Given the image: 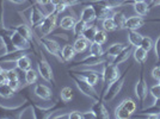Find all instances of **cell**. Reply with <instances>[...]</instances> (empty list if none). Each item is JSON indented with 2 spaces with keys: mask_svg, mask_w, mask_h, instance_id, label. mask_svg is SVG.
I'll return each mask as SVG.
<instances>
[{
  "mask_svg": "<svg viewBox=\"0 0 160 119\" xmlns=\"http://www.w3.org/2000/svg\"><path fill=\"white\" fill-rule=\"evenodd\" d=\"M133 68V64H130V66L128 67L127 69L124 70V73L122 74V75H120L118 76V79H116L115 81H113L112 83L110 85V86L107 88V91L103 93V95L100 97L102 98V100H104V101H112L117 95H118V93L121 92V89H122V87H123V85H124V80H126V76L128 75V73H129V70Z\"/></svg>",
  "mask_w": 160,
  "mask_h": 119,
  "instance_id": "1",
  "label": "cell"
},
{
  "mask_svg": "<svg viewBox=\"0 0 160 119\" xmlns=\"http://www.w3.org/2000/svg\"><path fill=\"white\" fill-rule=\"evenodd\" d=\"M69 76H71V79L74 81V83H75L77 88L80 91V93H82L85 97L92 99L93 101H97V100L102 99L100 95L97 93V91L94 89V86L90 85L88 82H86L84 79H81L80 76H78L77 74H74L73 72H69Z\"/></svg>",
  "mask_w": 160,
  "mask_h": 119,
  "instance_id": "2",
  "label": "cell"
},
{
  "mask_svg": "<svg viewBox=\"0 0 160 119\" xmlns=\"http://www.w3.org/2000/svg\"><path fill=\"white\" fill-rule=\"evenodd\" d=\"M136 111V102L132 98H126L120 102V105L115 110V118L128 119L133 117Z\"/></svg>",
  "mask_w": 160,
  "mask_h": 119,
  "instance_id": "3",
  "label": "cell"
},
{
  "mask_svg": "<svg viewBox=\"0 0 160 119\" xmlns=\"http://www.w3.org/2000/svg\"><path fill=\"white\" fill-rule=\"evenodd\" d=\"M120 76V69L116 64H113L112 62H105L104 63V69H103V74H102V78H103V82H104V89L103 93L107 91V88L116 79H118ZM103 95V94H102Z\"/></svg>",
  "mask_w": 160,
  "mask_h": 119,
  "instance_id": "4",
  "label": "cell"
},
{
  "mask_svg": "<svg viewBox=\"0 0 160 119\" xmlns=\"http://www.w3.org/2000/svg\"><path fill=\"white\" fill-rule=\"evenodd\" d=\"M147 94H148V86H147L145 75H143V68H141L140 78L136 81V85H135V95H136L141 106L143 105V102L147 98Z\"/></svg>",
  "mask_w": 160,
  "mask_h": 119,
  "instance_id": "5",
  "label": "cell"
},
{
  "mask_svg": "<svg viewBox=\"0 0 160 119\" xmlns=\"http://www.w3.org/2000/svg\"><path fill=\"white\" fill-rule=\"evenodd\" d=\"M58 16L54 11L49 12L48 16H46L44 20L42 21V24L40 25L41 27V33H42V37L43 36H48L49 33H52L54 31V29L56 27V20H58Z\"/></svg>",
  "mask_w": 160,
  "mask_h": 119,
  "instance_id": "6",
  "label": "cell"
},
{
  "mask_svg": "<svg viewBox=\"0 0 160 119\" xmlns=\"http://www.w3.org/2000/svg\"><path fill=\"white\" fill-rule=\"evenodd\" d=\"M40 42H41V44L46 48V50H47L48 53L52 54L55 57H58L60 61H62L60 44H59L56 40H52V38H48L47 36H43V37L40 38Z\"/></svg>",
  "mask_w": 160,
  "mask_h": 119,
  "instance_id": "7",
  "label": "cell"
},
{
  "mask_svg": "<svg viewBox=\"0 0 160 119\" xmlns=\"http://www.w3.org/2000/svg\"><path fill=\"white\" fill-rule=\"evenodd\" d=\"M87 4H91L93 6H102L107 7V8H117V7H122L124 5H133L132 0H92Z\"/></svg>",
  "mask_w": 160,
  "mask_h": 119,
  "instance_id": "8",
  "label": "cell"
},
{
  "mask_svg": "<svg viewBox=\"0 0 160 119\" xmlns=\"http://www.w3.org/2000/svg\"><path fill=\"white\" fill-rule=\"evenodd\" d=\"M11 42H12L16 50L27 51V50H31V48H32V45H31L32 43L30 40H28L25 37H23L22 35H19V33L13 31V30H12V33H11Z\"/></svg>",
  "mask_w": 160,
  "mask_h": 119,
  "instance_id": "9",
  "label": "cell"
},
{
  "mask_svg": "<svg viewBox=\"0 0 160 119\" xmlns=\"http://www.w3.org/2000/svg\"><path fill=\"white\" fill-rule=\"evenodd\" d=\"M37 72L40 74V76L43 80H46L47 82H52L54 83V74H53V69L50 64L48 63L46 60H38L37 62Z\"/></svg>",
  "mask_w": 160,
  "mask_h": 119,
  "instance_id": "10",
  "label": "cell"
},
{
  "mask_svg": "<svg viewBox=\"0 0 160 119\" xmlns=\"http://www.w3.org/2000/svg\"><path fill=\"white\" fill-rule=\"evenodd\" d=\"M44 18H46V14L42 12V10L37 5L32 4L30 6V16H29V21H30V25L32 26V29L40 26Z\"/></svg>",
  "mask_w": 160,
  "mask_h": 119,
  "instance_id": "11",
  "label": "cell"
},
{
  "mask_svg": "<svg viewBox=\"0 0 160 119\" xmlns=\"http://www.w3.org/2000/svg\"><path fill=\"white\" fill-rule=\"evenodd\" d=\"M107 62V59L103 57V56H94V55H90L85 57L81 61H78L74 67H86V68H91V67L100 66V64H104Z\"/></svg>",
  "mask_w": 160,
  "mask_h": 119,
  "instance_id": "12",
  "label": "cell"
},
{
  "mask_svg": "<svg viewBox=\"0 0 160 119\" xmlns=\"http://www.w3.org/2000/svg\"><path fill=\"white\" fill-rule=\"evenodd\" d=\"M74 74H77L78 76H80L81 79H84L86 82H88L90 85L96 86L98 80H99V73L94 72V70H90V69H84V70H78V72H73Z\"/></svg>",
  "mask_w": 160,
  "mask_h": 119,
  "instance_id": "13",
  "label": "cell"
},
{
  "mask_svg": "<svg viewBox=\"0 0 160 119\" xmlns=\"http://www.w3.org/2000/svg\"><path fill=\"white\" fill-rule=\"evenodd\" d=\"M80 19L85 21L86 24H91L92 21L97 19V13H96V7L91 4H86V6L82 8L81 14H80Z\"/></svg>",
  "mask_w": 160,
  "mask_h": 119,
  "instance_id": "14",
  "label": "cell"
},
{
  "mask_svg": "<svg viewBox=\"0 0 160 119\" xmlns=\"http://www.w3.org/2000/svg\"><path fill=\"white\" fill-rule=\"evenodd\" d=\"M33 93H35L36 97H38V98L42 100H46V101H48V100H50L53 98V92H52V89L48 86H46V85H42V83H37V85L35 86Z\"/></svg>",
  "mask_w": 160,
  "mask_h": 119,
  "instance_id": "15",
  "label": "cell"
},
{
  "mask_svg": "<svg viewBox=\"0 0 160 119\" xmlns=\"http://www.w3.org/2000/svg\"><path fill=\"white\" fill-rule=\"evenodd\" d=\"M92 111L96 113L97 118H99V119H109L110 118L109 110L107 108V106L104 105V102L102 101V99L94 101L93 106H92Z\"/></svg>",
  "mask_w": 160,
  "mask_h": 119,
  "instance_id": "16",
  "label": "cell"
},
{
  "mask_svg": "<svg viewBox=\"0 0 160 119\" xmlns=\"http://www.w3.org/2000/svg\"><path fill=\"white\" fill-rule=\"evenodd\" d=\"M146 23V20L143 19L141 16H133L126 19L124 29L127 30H139L140 27L143 26V24Z\"/></svg>",
  "mask_w": 160,
  "mask_h": 119,
  "instance_id": "17",
  "label": "cell"
},
{
  "mask_svg": "<svg viewBox=\"0 0 160 119\" xmlns=\"http://www.w3.org/2000/svg\"><path fill=\"white\" fill-rule=\"evenodd\" d=\"M133 50H134V46L132 45V44H128V45H126V48L121 51L118 55H116L115 57H113V60L111 61L113 64H116V66H118V64H121V63H123L124 61H127L129 57H130V55L133 54Z\"/></svg>",
  "mask_w": 160,
  "mask_h": 119,
  "instance_id": "18",
  "label": "cell"
},
{
  "mask_svg": "<svg viewBox=\"0 0 160 119\" xmlns=\"http://www.w3.org/2000/svg\"><path fill=\"white\" fill-rule=\"evenodd\" d=\"M11 29H12L13 31H16V32H18L19 35H22L23 37H25V38H27L28 40H30L31 43H33V33L28 24H24V23H23V24H19V25L12 26Z\"/></svg>",
  "mask_w": 160,
  "mask_h": 119,
  "instance_id": "19",
  "label": "cell"
},
{
  "mask_svg": "<svg viewBox=\"0 0 160 119\" xmlns=\"http://www.w3.org/2000/svg\"><path fill=\"white\" fill-rule=\"evenodd\" d=\"M133 56L134 60L140 63L141 66H143L146 63L147 59H148V53H147L145 49H142L141 46H135L133 50Z\"/></svg>",
  "mask_w": 160,
  "mask_h": 119,
  "instance_id": "20",
  "label": "cell"
},
{
  "mask_svg": "<svg viewBox=\"0 0 160 119\" xmlns=\"http://www.w3.org/2000/svg\"><path fill=\"white\" fill-rule=\"evenodd\" d=\"M96 13H97V19L104 20V19H108V18H112L113 14L116 13V11L112 10V8L96 6Z\"/></svg>",
  "mask_w": 160,
  "mask_h": 119,
  "instance_id": "21",
  "label": "cell"
},
{
  "mask_svg": "<svg viewBox=\"0 0 160 119\" xmlns=\"http://www.w3.org/2000/svg\"><path fill=\"white\" fill-rule=\"evenodd\" d=\"M75 50H74L73 45H71V44H67L62 48V50H61V57H62V62L63 63H66V62H69V61H72L74 59V56H75Z\"/></svg>",
  "mask_w": 160,
  "mask_h": 119,
  "instance_id": "22",
  "label": "cell"
},
{
  "mask_svg": "<svg viewBox=\"0 0 160 119\" xmlns=\"http://www.w3.org/2000/svg\"><path fill=\"white\" fill-rule=\"evenodd\" d=\"M142 35L138 32V30H128V42L129 44L135 48V46H140V43L142 40Z\"/></svg>",
  "mask_w": 160,
  "mask_h": 119,
  "instance_id": "23",
  "label": "cell"
},
{
  "mask_svg": "<svg viewBox=\"0 0 160 119\" xmlns=\"http://www.w3.org/2000/svg\"><path fill=\"white\" fill-rule=\"evenodd\" d=\"M133 7L134 11L136 12L138 16H141V17H145L149 13V6L148 4H146L145 1H140V2H133Z\"/></svg>",
  "mask_w": 160,
  "mask_h": 119,
  "instance_id": "24",
  "label": "cell"
},
{
  "mask_svg": "<svg viewBox=\"0 0 160 119\" xmlns=\"http://www.w3.org/2000/svg\"><path fill=\"white\" fill-rule=\"evenodd\" d=\"M16 63H17V68L23 70V72H25V70L31 68V60H30V57L28 56L27 54L20 56L19 59L16 61Z\"/></svg>",
  "mask_w": 160,
  "mask_h": 119,
  "instance_id": "25",
  "label": "cell"
},
{
  "mask_svg": "<svg viewBox=\"0 0 160 119\" xmlns=\"http://www.w3.org/2000/svg\"><path fill=\"white\" fill-rule=\"evenodd\" d=\"M126 43H115V44H112V45H110L109 48H108L107 50V56L108 57H115L116 55H118V54L126 48Z\"/></svg>",
  "mask_w": 160,
  "mask_h": 119,
  "instance_id": "26",
  "label": "cell"
},
{
  "mask_svg": "<svg viewBox=\"0 0 160 119\" xmlns=\"http://www.w3.org/2000/svg\"><path fill=\"white\" fill-rule=\"evenodd\" d=\"M88 43H90V42H88L86 38H84L82 36H81V37H78L73 44V48H74V50H75V53H78V54L84 53L87 49V46H88Z\"/></svg>",
  "mask_w": 160,
  "mask_h": 119,
  "instance_id": "27",
  "label": "cell"
},
{
  "mask_svg": "<svg viewBox=\"0 0 160 119\" xmlns=\"http://www.w3.org/2000/svg\"><path fill=\"white\" fill-rule=\"evenodd\" d=\"M75 17L74 16H65L60 21V26L61 29H65V30H73V26L75 25Z\"/></svg>",
  "mask_w": 160,
  "mask_h": 119,
  "instance_id": "28",
  "label": "cell"
},
{
  "mask_svg": "<svg viewBox=\"0 0 160 119\" xmlns=\"http://www.w3.org/2000/svg\"><path fill=\"white\" fill-rule=\"evenodd\" d=\"M97 30H98V29H97L96 25H90V24H87L81 36H82L84 38H86V40L91 43V42H93V37H94V35H96V32H97Z\"/></svg>",
  "mask_w": 160,
  "mask_h": 119,
  "instance_id": "29",
  "label": "cell"
},
{
  "mask_svg": "<svg viewBox=\"0 0 160 119\" xmlns=\"http://www.w3.org/2000/svg\"><path fill=\"white\" fill-rule=\"evenodd\" d=\"M37 78H38V72H36L35 69L30 68V69L25 70V83H27L28 86L36 83Z\"/></svg>",
  "mask_w": 160,
  "mask_h": 119,
  "instance_id": "30",
  "label": "cell"
},
{
  "mask_svg": "<svg viewBox=\"0 0 160 119\" xmlns=\"http://www.w3.org/2000/svg\"><path fill=\"white\" fill-rule=\"evenodd\" d=\"M112 19H113V21H115L117 29H124V24H126L127 17L124 16L123 12H116V13L113 14Z\"/></svg>",
  "mask_w": 160,
  "mask_h": 119,
  "instance_id": "31",
  "label": "cell"
},
{
  "mask_svg": "<svg viewBox=\"0 0 160 119\" xmlns=\"http://www.w3.org/2000/svg\"><path fill=\"white\" fill-rule=\"evenodd\" d=\"M14 91L11 88V87L8 86V83H4V85H1L0 86V97H2V98H5V99H8V98H12L14 95Z\"/></svg>",
  "mask_w": 160,
  "mask_h": 119,
  "instance_id": "32",
  "label": "cell"
},
{
  "mask_svg": "<svg viewBox=\"0 0 160 119\" xmlns=\"http://www.w3.org/2000/svg\"><path fill=\"white\" fill-rule=\"evenodd\" d=\"M86 23L85 21H82L81 19L77 20L75 21V25L73 26V32H74V36L78 38V37H81V35L84 32V30H85V27H86Z\"/></svg>",
  "mask_w": 160,
  "mask_h": 119,
  "instance_id": "33",
  "label": "cell"
},
{
  "mask_svg": "<svg viewBox=\"0 0 160 119\" xmlns=\"http://www.w3.org/2000/svg\"><path fill=\"white\" fill-rule=\"evenodd\" d=\"M60 97L61 99H62V101H65V102L71 101V100L73 99V89L68 86L63 87L60 92Z\"/></svg>",
  "mask_w": 160,
  "mask_h": 119,
  "instance_id": "34",
  "label": "cell"
},
{
  "mask_svg": "<svg viewBox=\"0 0 160 119\" xmlns=\"http://www.w3.org/2000/svg\"><path fill=\"white\" fill-rule=\"evenodd\" d=\"M90 54L94 55V56H104V50L102 48V44L91 42L90 43Z\"/></svg>",
  "mask_w": 160,
  "mask_h": 119,
  "instance_id": "35",
  "label": "cell"
},
{
  "mask_svg": "<svg viewBox=\"0 0 160 119\" xmlns=\"http://www.w3.org/2000/svg\"><path fill=\"white\" fill-rule=\"evenodd\" d=\"M103 29L107 31V32H113L117 30V26L115 24L112 18H108V19L103 20Z\"/></svg>",
  "mask_w": 160,
  "mask_h": 119,
  "instance_id": "36",
  "label": "cell"
},
{
  "mask_svg": "<svg viewBox=\"0 0 160 119\" xmlns=\"http://www.w3.org/2000/svg\"><path fill=\"white\" fill-rule=\"evenodd\" d=\"M108 40L107 31L105 30H97V32L93 37V42L96 43H99V44H104Z\"/></svg>",
  "mask_w": 160,
  "mask_h": 119,
  "instance_id": "37",
  "label": "cell"
},
{
  "mask_svg": "<svg viewBox=\"0 0 160 119\" xmlns=\"http://www.w3.org/2000/svg\"><path fill=\"white\" fill-rule=\"evenodd\" d=\"M140 46L142 48V49H145L147 53H149L152 49H153V40H152V38H149V37H142V40H141L140 43Z\"/></svg>",
  "mask_w": 160,
  "mask_h": 119,
  "instance_id": "38",
  "label": "cell"
},
{
  "mask_svg": "<svg viewBox=\"0 0 160 119\" xmlns=\"http://www.w3.org/2000/svg\"><path fill=\"white\" fill-rule=\"evenodd\" d=\"M4 74H5V76H6L7 81H12V80H19V75H18V72H17L16 69H13V68L4 70Z\"/></svg>",
  "mask_w": 160,
  "mask_h": 119,
  "instance_id": "39",
  "label": "cell"
},
{
  "mask_svg": "<svg viewBox=\"0 0 160 119\" xmlns=\"http://www.w3.org/2000/svg\"><path fill=\"white\" fill-rule=\"evenodd\" d=\"M141 112H160V98H157L153 105L149 106L148 108L142 110Z\"/></svg>",
  "mask_w": 160,
  "mask_h": 119,
  "instance_id": "40",
  "label": "cell"
},
{
  "mask_svg": "<svg viewBox=\"0 0 160 119\" xmlns=\"http://www.w3.org/2000/svg\"><path fill=\"white\" fill-rule=\"evenodd\" d=\"M67 7H69V5L67 4L66 1H63V0H62L60 4H58V5H55V6H54L53 11L56 14H60V13H62L65 10H67Z\"/></svg>",
  "mask_w": 160,
  "mask_h": 119,
  "instance_id": "41",
  "label": "cell"
},
{
  "mask_svg": "<svg viewBox=\"0 0 160 119\" xmlns=\"http://www.w3.org/2000/svg\"><path fill=\"white\" fill-rule=\"evenodd\" d=\"M149 93H151V95L153 97L154 99H157V98H160V85H154V86L151 87V89H149Z\"/></svg>",
  "mask_w": 160,
  "mask_h": 119,
  "instance_id": "42",
  "label": "cell"
},
{
  "mask_svg": "<svg viewBox=\"0 0 160 119\" xmlns=\"http://www.w3.org/2000/svg\"><path fill=\"white\" fill-rule=\"evenodd\" d=\"M5 27L4 23V0H0V29Z\"/></svg>",
  "mask_w": 160,
  "mask_h": 119,
  "instance_id": "43",
  "label": "cell"
},
{
  "mask_svg": "<svg viewBox=\"0 0 160 119\" xmlns=\"http://www.w3.org/2000/svg\"><path fill=\"white\" fill-rule=\"evenodd\" d=\"M7 83H8V86L11 87V88L13 89L14 92H17V91H18V89L20 88L19 80H12V81H7Z\"/></svg>",
  "mask_w": 160,
  "mask_h": 119,
  "instance_id": "44",
  "label": "cell"
},
{
  "mask_svg": "<svg viewBox=\"0 0 160 119\" xmlns=\"http://www.w3.org/2000/svg\"><path fill=\"white\" fill-rule=\"evenodd\" d=\"M154 53H155V57H157V61H160V36L159 38L157 40L155 44H154Z\"/></svg>",
  "mask_w": 160,
  "mask_h": 119,
  "instance_id": "45",
  "label": "cell"
},
{
  "mask_svg": "<svg viewBox=\"0 0 160 119\" xmlns=\"http://www.w3.org/2000/svg\"><path fill=\"white\" fill-rule=\"evenodd\" d=\"M82 118V113L80 111H71L68 113V119H81Z\"/></svg>",
  "mask_w": 160,
  "mask_h": 119,
  "instance_id": "46",
  "label": "cell"
},
{
  "mask_svg": "<svg viewBox=\"0 0 160 119\" xmlns=\"http://www.w3.org/2000/svg\"><path fill=\"white\" fill-rule=\"evenodd\" d=\"M152 78L154 80H160V66H157L154 67L153 69H152Z\"/></svg>",
  "mask_w": 160,
  "mask_h": 119,
  "instance_id": "47",
  "label": "cell"
},
{
  "mask_svg": "<svg viewBox=\"0 0 160 119\" xmlns=\"http://www.w3.org/2000/svg\"><path fill=\"white\" fill-rule=\"evenodd\" d=\"M82 118L84 119H96L97 118V116H96V113H94L92 110H90V111H86V112H82Z\"/></svg>",
  "mask_w": 160,
  "mask_h": 119,
  "instance_id": "48",
  "label": "cell"
},
{
  "mask_svg": "<svg viewBox=\"0 0 160 119\" xmlns=\"http://www.w3.org/2000/svg\"><path fill=\"white\" fill-rule=\"evenodd\" d=\"M149 8H153V7H158L160 6V0H152L149 4H148Z\"/></svg>",
  "mask_w": 160,
  "mask_h": 119,
  "instance_id": "49",
  "label": "cell"
},
{
  "mask_svg": "<svg viewBox=\"0 0 160 119\" xmlns=\"http://www.w3.org/2000/svg\"><path fill=\"white\" fill-rule=\"evenodd\" d=\"M6 82H7V79H6V76H5V74L4 73L0 74V86L4 85V83H6Z\"/></svg>",
  "mask_w": 160,
  "mask_h": 119,
  "instance_id": "50",
  "label": "cell"
},
{
  "mask_svg": "<svg viewBox=\"0 0 160 119\" xmlns=\"http://www.w3.org/2000/svg\"><path fill=\"white\" fill-rule=\"evenodd\" d=\"M36 2H37L38 5H41V6H46L47 4L50 2V0H36Z\"/></svg>",
  "mask_w": 160,
  "mask_h": 119,
  "instance_id": "51",
  "label": "cell"
},
{
  "mask_svg": "<svg viewBox=\"0 0 160 119\" xmlns=\"http://www.w3.org/2000/svg\"><path fill=\"white\" fill-rule=\"evenodd\" d=\"M7 1H11L13 4H23V2H25L28 0H7Z\"/></svg>",
  "mask_w": 160,
  "mask_h": 119,
  "instance_id": "52",
  "label": "cell"
},
{
  "mask_svg": "<svg viewBox=\"0 0 160 119\" xmlns=\"http://www.w3.org/2000/svg\"><path fill=\"white\" fill-rule=\"evenodd\" d=\"M61 1H62V0H50V4H52V5H54V6H55V5H58V4H60Z\"/></svg>",
  "mask_w": 160,
  "mask_h": 119,
  "instance_id": "53",
  "label": "cell"
},
{
  "mask_svg": "<svg viewBox=\"0 0 160 119\" xmlns=\"http://www.w3.org/2000/svg\"><path fill=\"white\" fill-rule=\"evenodd\" d=\"M133 2H140V1H145V0H132Z\"/></svg>",
  "mask_w": 160,
  "mask_h": 119,
  "instance_id": "54",
  "label": "cell"
},
{
  "mask_svg": "<svg viewBox=\"0 0 160 119\" xmlns=\"http://www.w3.org/2000/svg\"><path fill=\"white\" fill-rule=\"evenodd\" d=\"M4 73V69H2V67L0 66V74H2Z\"/></svg>",
  "mask_w": 160,
  "mask_h": 119,
  "instance_id": "55",
  "label": "cell"
},
{
  "mask_svg": "<svg viewBox=\"0 0 160 119\" xmlns=\"http://www.w3.org/2000/svg\"><path fill=\"white\" fill-rule=\"evenodd\" d=\"M159 85H160V80H159Z\"/></svg>",
  "mask_w": 160,
  "mask_h": 119,
  "instance_id": "56",
  "label": "cell"
}]
</instances>
